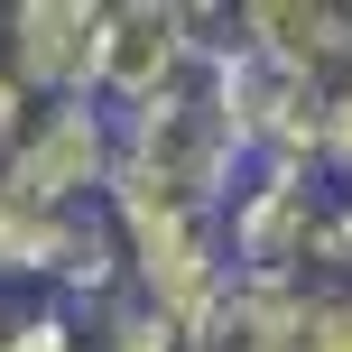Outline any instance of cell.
<instances>
[{
	"instance_id": "6da1fadb",
	"label": "cell",
	"mask_w": 352,
	"mask_h": 352,
	"mask_svg": "<svg viewBox=\"0 0 352 352\" xmlns=\"http://www.w3.org/2000/svg\"><path fill=\"white\" fill-rule=\"evenodd\" d=\"M241 186H250V140H241V111H232L223 37H213L176 93H158L148 111L121 121L111 204L121 213H158V223H223Z\"/></svg>"
},
{
	"instance_id": "7a4b0ae2",
	"label": "cell",
	"mask_w": 352,
	"mask_h": 352,
	"mask_svg": "<svg viewBox=\"0 0 352 352\" xmlns=\"http://www.w3.org/2000/svg\"><path fill=\"white\" fill-rule=\"evenodd\" d=\"M223 260L232 287L269 297L343 287V186L324 167H250V186L223 213Z\"/></svg>"
},
{
	"instance_id": "3957f363",
	"label": "cell",
	"mask_w": 352,
	"mask_h": 352,
	"mask_svg": "<svg viewBox=\"0 0 352 352\" xmlns=\"http://www.w3.org/2000/svg\"><path fill=\"white\" fill-rule=\"evenodd\" d=\"M111 176H121V121L102 102H37V121L0 158V195L19 213L65 223V213L111 204Z\"/></svg>"
},
{
	"instance_id": "277c9868",
	"label": "cell",
	"mask_w": 352,
	"mask_h": 352,
	"mask_svg": "<svg viewBox=\"0 0 352 352\" xmlns=\"http://www.w3.org/2000/svg\"><path fill=\"white\" fill-rule=\"evenodd\" d=\"M223 10H186V0H102V47H93V102L111 121L148 111L195 74V56L213 47Z\"/></svg>"
},
{
	"instance_id": "5b68a950",
	"label": "cell",
	"mask_w": 352,
	"mask_h": 352,
	"mask_svg": "<svg viewBox=\"0 0 352 352\" xmlns=\"http://www.w3.org/2000/svg\"><path fill=\"white\" fill-rule=\"evenodd\" d=\"M232 37L269 65H287L297 84H316L324 102H352V0H241Z\"/></svg>"
},
{
	"instance_id": "8992f818",
	"label": "cell",
	"mask_w": 352,
	"mask_h": 352,
	"mask_svg": "<svg viewBox=\"0 0 352 352\" xmlns=\"http://www.w3.org/2000/svg\"><path fill=\"white\" fill-rule=\"evenodd\" d=\"M102 0H10V65L37 102H93Z\"/></svg>"
},
{
	"instance_id": "52a82bcc",
	"label": "cell",
	"mask_w": 352,
	"mask_h": 352,
	"mask_svg": "<svg viewBox=\"0 0 352 352\" xmlns=\"http://www.w3.org/2000/svg\"><path fill=\"white\" fill-rule=\"evenodd\" d=\"M186 352H287V297L269 287H223L186 324Z\"/></svg>"
},
{
	"instance_id": "ba28073f",
	"label": "cell",
	"mask_w": 352,
	"mask_h": 352,
	"mask_svg": "<svg viewBox=\"0 0 352 352\" xmlns=\"http://www.w3.org/2000/svg\"><path fill=\"white\" fill-rule=\"evenodd\" d=\"M287 352H352V287L287 297Z\"/></svg>"
},
{
	"instance_id": "9c48e42d",
	"label": "cell",
	"mask_w": 352,
	"mask_h": 352,
	"mask_svg": "<svg viewBox=\"0 0 352 352\" xmlns=\"http://www.w3.org/2000/svg\"><path fill=\"white\" fill-rule=\"evenodd\" d=\"M37 121V93L19 84V65H10V10H0V158H10V140Z\"/></svg>"
},
{
	"instance_id": "30bf717a",
	"label": "cell",
	"mask_w": 352,
	"mask_h": 352,
	"mask_svg": "<svg viewBox=\"0 0 352 352\" xmlns=\"http://www.w3.org/2000/svg\"><path fill=\"white\" fill-rule=\"evenodd\" d=\"M324 176H334V186L352 195V102L334 111V140H324Z\"/></svg>"
}]
</instances>
